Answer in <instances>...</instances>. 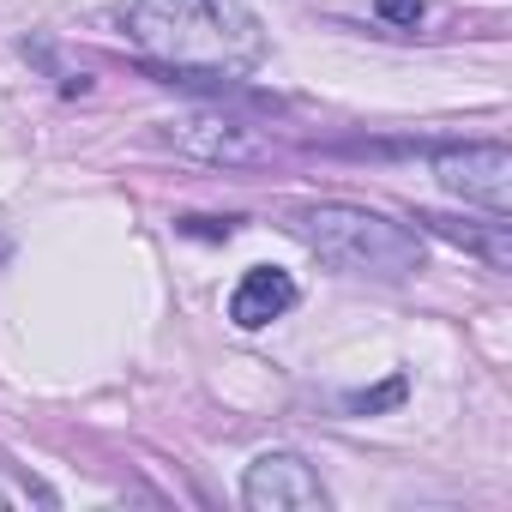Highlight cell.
<instances>
[{
	"label": "cell",
	"instance_id": "6da1fadb",
	"mask_svg": "<svg viewBox=\"0 0 512 512\" xmlns=\"http://www.w3.org/2000/svg\"><path fill=\"white\" fill-rule=\"evenodd\" d=\"M121 31L193 85L247 73L266 55V31L241 0H133Z\"/></svg>",
	"mask_w": 512,
	"mask_h": 512
},
{
	"label": "cell",
	"instance_id": "5b68a950",
	"mask_svg": "<svg viewBox=\"0 0 512 512\" xmlns=\"http://www.w3.org/2000/svg\"><path fill=\"white\" fill-rule=\"evenodd\" d=\"M241 500L253 512H326L332 506L320 470L302 452H260L241 476Z\"/></svg>",
	"mask_w": 512,
	"mask_h": 512
},
{
	"label": "cell",
	"instance_id": "9c48e42d",
	"mask_svg": "<svg viewBox=\"0 0 512 512\" xmlns=\"http://www.w3.org/2000/svg\"><path fill=\"white\" fill-rule=\"evenodd\" d=\"M0 506H7V488H0Z\"/></svg>",
	"mask_w": 512,
	"mask_h": 512
},
{
	"label": "cell",
	"instance_id": "52a82bcc",
	"mask_svg": "<svg viewBox=\"0 0 512 512\" xmlns=\"http://www.w3.org/2000/svg\"><path fill=\"white\" fill-rule=\"evenodd\" d=\"M416 223H422V229H434V235H446V241H452V247H464V253H482L488 266H512L506 217H494L488 229H476V223H458V217H434V211H422Z\"/></svg>",
	"mask_w": 512,
	"mask_h": 512
},
{
	"label": "cell",
	"instance_id": "ba28073f",
	"mask_svg": "<svg viewBox=\"0 0 512 512\" xmlns=\"http://www.w3.org/2000/svg\"><path fill=\"white\" fill-rule=\"evenodd\" d=\"M380 13H386L392 25H416V19H422V0H380Z\"/></svg>",
	"mask_w": 512,
	"mask_h": 512
},
{
	"label": "cell",
	"instance_id": "277c9868",
	"mask_svg": "<svg viewBox=\"0 0 512 512\" xmlns=\"http://www.w3.org/2000/svg\"><path fill=\"white\" fill-rule=\"evenodd\" d=\"M434 175L446 193H458L464 205H482L488 217L512 211V157L506 145H440L434 151Z\"/></svg>",
	"mask_w": 512,
	"mask_h": 512
},
{
	"label": "cell",
	"instance_id": "8992f818",
	"mask_svg": "<svg viewBox=\"0 0 512 512\" xmlns=\"http://www.w3.org/2000/svg\"><path fill=\"white\" fill-rule=\"evenodd\" d=\"M290 308H296V278L278 272V266H253V272L235 284V296H229V320H235L241 332H260V326H272V320L290 314Z\"/></svg>",
	"mask_w": 512,
	"mask_h": 512
},
{
	"label": "cell",
	"instance_id": "7a4b0ae2",
	"mask_svg": "<svg viewBox=\"0 0 512 512\" xmlns=\"http://www.w3.org/2000/svg\"><path fill=\"white\" fill-rule=\"evenodd\" d=\"M290 229L326 266L356 272V278H410L422 266L416 229H404V223H392L368 205H296Z\"/></svg>",
	"mask_w": 512,
	"mask_h": 512
},
{
	"label": "cell",
	"instance_id": "3957f363",
	"mask_svg": "<svg viewBox=\"0 0 512 512\" xmlns=\"http://www.w3.org/2000/svg\"><path fill=\"white\" fill-rule=\"evenodd\" d=\"M169 145L199 157V163H223V169H253V163H272V139L260 127H247L223 109H181L163 121Z\"/></svg>",
	"mask_w": 512,
	"mask_h": 512
}]
</instances>
